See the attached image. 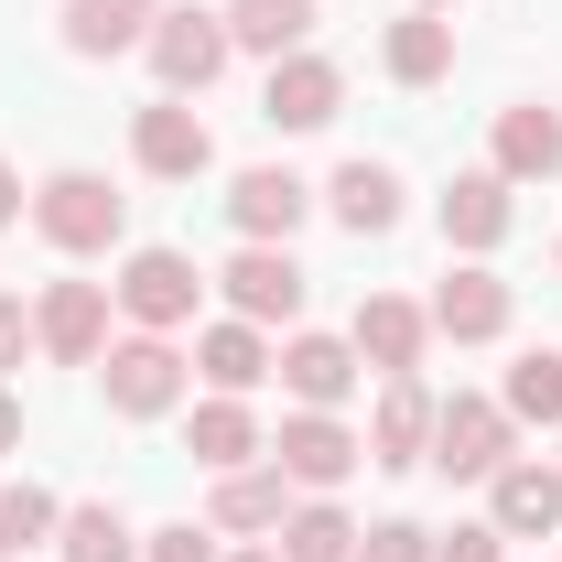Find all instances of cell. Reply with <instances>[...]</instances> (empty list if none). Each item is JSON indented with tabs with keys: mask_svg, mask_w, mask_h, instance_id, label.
Returning a JSON list of instances; mask_svg holds the SVG:
<instances>
[{
	"mask_svg": "<svg viewBox=\"0 0 562 562\" xmlns=\"http://www.w3.org/2000/svg\"><path fill=\"white\" fill-rule=\"evenodd\" d=\"M379 66L401 76V87H443V76H454V22H443V11H401V22L379 33Z\"/></svg>",
	"mask_w": 562,
	"mask_h": 562,
	"instance_id": "603a6c76",
	"label": "cell"
},
{
	"mask_svg": "<svg viewBox=\"0 0 562 562\" xmlns=\"http://www.w3.org/2000/svg\"><path fill=\"white\" fill-rule=\"evenodd\" d=\"M140 562H216V530L173 519V530H151V541H140Z\"/></svg>",
	"mask_w": 562,
	"mask_h": 562,
	"instance_id": "1f68e13d",
	"label": "cell"
},
{
	"mask_svg": "<svg viewBox=\"0 0 562 562\" xmlns=\"http://www.w3.org/2000/svg\"><path fill=\"white\" fill-rule=\"evenodd\" d=\"M443 249H465V260H487L497 238H508V227H519V184H508V173H454V184H443Z\"/></svg>",
	"mask_w": 562,
	"mask_h": 562,
	"instance_id": "7c38bea8",
	"label": "cell"
},
{
	"mask_svg": "<svg viewBox=\"0 0 562 562\" xmlns=\"http://www.w3.org/2000/svg\"><path fill=\"white\" fill-rule=\"evenodd\" d=\"M357 562H432V530L422 519H379V530H357Z\"/></svg>",
	"mask_w": 562,
	"mask_h": 562,
	"instance_id": "f546056e",
	"label": "cell"
},
{
	"mask_svg": "<svg viewBox=\"0 0 562 562\" xmlns=\"http://www.w3.org/2000/svg\"><path fill=\"white\" fill-rule=\"evenodd\" d=\"M55 530H66V497H55V487H33V476L0 487V552H11V562H33Z\"/></svg>",
	"mask_w": 562,
	"mask_h": 562,
	"instance_id": "83f0119b",
	"label": "cell"
},
{
	"mask_svg": "<svg viewBox=\"0 0 562 562\" xmlns=\"http://www.w3.org/2000/svg\"><path fill=\"white\" fill-rule=\"evenodd\" d=\"M33 347L55 357V368H98V357H109V281H44Z\"/></svg>",
	"mask_w": 562,
	"mask_h": 562,
	"instance_id": "ba28073f",
	"label": "cell"
},
{
	"mask_svg": "<svg viewBox=\"0 0 562 562\" xmlns=\"http://www.w3.org/2000/svg\"><path fill=\"white\" fill-rule=\"evenodd\" d=\"M33 357V314H22V292H0V379Z\"/></svg>",
	"mask_w": 562,
	"mask_h": 562,
	"instance_id": "d6a6232c",
	"label": "cell"
},
{
	"mask_svg": "<svg viewBox=\"0 0 562 562\" xmlns=\"http://www.w3.org/2000/svg\"><path fill=\"white\" fill-rule=\"evenodd\" d=\"M109 303L131 314L140 336H173V325H195V303H206V271L184 260V249H131L120 281H109Z\"/></svg>",
	"mask_w": 562,
	"mask_h": 562,
	"instance_id": "277c9868",
	"label": "cell"
},
{
	"mask_svg": "<svg viewBox=\"0 0 562 562\" xmlns=\"http://www.w3.org/2000/svg\"><path fill=\"white\" fill-rule=\"evenodd\" d=\"M412 11H454V0H412Z\"/></svg>",
	"mask_w": 562,
	"mask_h": 562,
	"instance_id": "d590c367",
	"label": "cell"
},
{
	"mask_svg": "<svg viewBox=\"0 0 562 562\" xmlns=\"http://www.w3.org/2000/svg\"><path fill=\"white\" fill-rule=\"evenodd\" d=\"M508 184H552L562 173V109H497V162Z\"/></svg>",
	"mask_w": 562,
	"mask_h": 562,
	"instance_id": "cb8c5ba5",
	"label": "cell"
},
{
	"mask_svg": "<svg viewBox=\"0 0 562 562\" xmlns=\"http://www.w3.org/2000/svg\"><path fill=\"white\" fill-rule=\"evenodd\" d=\"M325 206H336V227H347V238H390V227H401V173L357 151V162H336Z\"/></svg>",
	"mask_w": 562,
	"mask_h": 562,
	"instance_id": "d6986e66",
	"label": "cell"
},
{
	"mask_svg": "<svg viewBox=\"0 0 562 562\" xmlns=\"http://www.w3.org/2000/svg\"><path fill=\"white\" fill-rule=\"evenodd\" d=\"M216 292H227V314H238V325H260V336H271V325L303 314V260L271 249V238H238V260L216 271Z\"/></svg>",
	"mask_w": 562,
	"mask_h": 562,
	"instance_id": "52a82bcc",
	"label": "cell"
},
{
	"mask_svg": "<svg viewBox=\"0 0 562 562\" xmlns=\"http://www.w3.org/2000/svg\"><path fill=\"white\" fill-rule=\"evenodd\" d=\"M227 216H238V238H271V249H292V227L314 216V184H303V173H281V162H249V173L227 184Z\"/></svg>",
	"mask_w": 562,
	"mask_h": 562,
	"instance_id": "2e32d148",
	"label": "cell"
},
{
	"mask_svg": "<svg viewBox=\"0 0 562 562\" xmlns=\"http://www.w3.org/2000/svg\"><path fill=\"white\" fill-rule=\"evenodd\" d=\"M271 465L292 476V497H336L357 465H368V443H357L336 412H292V422L271 432Z\"/></svg>",
	"mask_w": 562,
	"mask_h": 562,
	"instance_id": "8992f818",
	"label": "cell"
},
{
	"mask_svg": "<svg viewBox=\"0 0 562 562\" xmlns=\"http://www.w3.org/2000/svg\"><path fill=\"white\" fill-rule=\"evenodd\" d=\"M184 379H195V357L173 347V336H109V357H98V390H109V412L120 422H162L173 401H184Z\"/></svg>",
	"mask_w": 562,
	"mask_h": 562,
	"instance_id": "7a4b0ae2",
	"label": "cell"
},
{
	"mask_svg": "<svg viewBox=\"0 0 562 562\" xmlns=\"http://www.w3.org/2000/svg\"><path fill=\"white\" fill-rule=\"evenodd\" d=\"M432 562H508V530H497V519H454V530L432 541Z\"/></svg>",
	"mask_w": 562,
	"mask_h": 562,
	"instance_id": "4dcf8cb0",
	"label": "cell"
},
{
	"mask_svg": "<svg viewBox=\"0 0 562 562\" xmlns=\"http://www.w3.org/2000/svg\"><path fill=\"white\" fill-rule=\"evenodd\" d=\"M422 314H432V336H454V347H497L519 303H508V281H497L487 260H465V271H443V292H432Z\"/></svg>",
	"mask_w": 562,
	"mask_h": 562,
	"instance_id": "8fae6325",
	"label": "cell"
},
{
	"mask_svg": "<svg viewBox=\"0 0 562 562\" xmlns=\"http://www.w3.org/2000/svg\"><path fill=\"white\" fill-rule=\"evenodd\" d=\"M432 412H443V401H432L422 379H390L379 412H368V432H357L368 465H422V454H432Z\"/></svg>",
	"mask_w": 562,
	"mask_h": 562,
	"instance_id": "ac0fdd59",
	"label": "cell"
},
{
	"mask_svg": "<svg viewBox=\"0 0 562 562\" xmlns=\"http://www.w3.org/2000/svg\"><path fill=\"white\" fill-rule=\"evenodd\" d=\"M55 552H66V562H140V530L120 519V508H109V497H87V508H66Z\"/></svg>",
	"mask_w": 562,
	"mask_h": 562,
	"instance_id": "4316f807",
	"label": "cell"
},
{
	"mask_svg": "<svg viewBox=\"0 0 562 562\" xmlns=\"http://www.w3.org/2000/svg\"><path fill=\"white\" fill-rule=\"evenodd\" d=\"M151 11L162 0H66V55H87V66L131 55V44H151Z\"/></svg>",
	"mask_w": 562,
	"mask_h": 562,
	"instance_id": "7402d4cb",
	"label": "cell"
},
{
	"mask_svg": "<svg viewBox=\"0 0 562 562\" xmlns=\"http://www.w3.org/2000/svg\"><path fill=\"white\" fill-rule=\"evenodd\" d=\"M216 11H227V44H238V55H303V44H314V0H216Z\"/></svg>",
	"mask_w": 562,
	"mask_h": 562,
	"instance_id": "d4e9b609",
	"label": "cell"
},
{
	"mask_svg": "<svg viewBox=\"0 0 562 562\" xmlns=\"http://www.w3.org/2000/svg\"><path fill=\"white\" fill-rule=\"evenodd\" d=\"M281 519H292V476H281L271 454L260 465H227L216 497H206V530H238V541H271Z\"/></svg>",
	"mask_w": 562,
	"mask_h": 562,
	"instance_id": "e0dca14e",
	"label": "cell"
},
{
	"mask_svg": "<svg viewBox=\"0 0 562 562\" xmlns=\"http://www.w3.org/2000/svg\"><path fill=\"white\" fill-rule=\"evenodd\" d=\"M497 401H508V422H562V347H530Z\"/></svg>",
	"mask_w": 562,
	"mask_h": 562,
	"instance_id": "f1b7e54d",
	"label": "cell"
},
{
	"mask_svg": "<svg viewBox=\"0 0 562 562\" xmlns=\"http://www.w3.org/2000/svg\"><path fill=\"white\" fill-rule=\"evenodd\" d=\"M336 109H347V76L325 66L314 44H303V55H281L271 87H260V120H271V131H325Z\"/></svg>",
	"mask_w": 562,
	"mask_h": 562,
	"instance_id": "5bb4252c",
	"label": "cell"
},
{
	"mask_svg": "<svg viewBox=\"0 0 562 562\" xmlns=\"http://www.w3.org/2000/svg\"><path fill=\"white\" fill-rule=\"evenodd\" d=\"M271 379L292 390V412H347V390H357V347H347V336H281Z\"/></svg>",
	"mask_w": 562,
	"mask_h": 562,
	"instance_id": "9a60e30c",
	"label": "cell"
},
{
	"mask_svg": "<svg viewBox=\"0 0 562 562\" xmlns=\"http://www.w3.org/2000/svg\"><path fill=\"white\" fill-rule=\"evenodd\" d=\"M357 368H379V379H422V347H432V314H422L412 292H368L347 325Z\"/></svg>",
	"mask_w": 562,
	"mask_h": 562,
	"instance_id": "30bf717a",
	"label": "cell"
},
{
	"mask_svg": "<svg viewBox=\"0 0 562 562\" xmlns=\"http://www.w3.org/2000/svg\"><path fill=\"white\" fill-rule=\"evenodd\" d=\"M11 443H22V401L0 390V454H11Z\"/></svg>",
	"mask_w": 562,
	"mask_h": 562,
	"instance_id": "e575fe53",
	"label": "cell"
},
{
	"mask_svg": "<svg viewBox=\"0 0 562 562\" xmlns=\"http://www.w3.org/2000/svg\"><path fill=\"white\" fill-rule=\"evenodd\" d=\"M131 162L151 173V184H195V173L216 162V131L195 120V98H151V109L131 120Z\"/></svg>",
	"mask_w": 562,
	"mask_h": 562,
	"instance_id": "9c48e42d",
	"label": "cell"
},
{
	"mask_svg": "<svg viewBox=\"0 0 562 562\" xmlns=\"http://www.w3.org/2000/svg\"><path fill=\"white\" fill-rule=\"evenodd\" d=\"M487 519L508 530V541H552V530H562V465L508 454V465L487 476Z\"/></svg>",
	"mask_w": 562,
	"mask_h": 562,
	"instance_id": "4fadbf2b",
	"label": "cell"
},
{
	"mask_svg": "<svg viewBox=\"0 0 562 562\" xmlns=\"http://www.w3.org/2000/svg\"><path fill=\"white\" fill-rule=\"evenodd\" d=\"M508 454H519V422H508V401L454 390V401L432 412V454H422V465H443V476H476V487H487Z\"/></svg>",
	"mask_w": 562,
	"mask_h": 562,
	"instance_id": "5b68a950",
	"label": "cell"
},
{
	"mask_svg": "<svg viewBox=\"0 0 562 562\" xmlns=\"http://www.w3.org/2000/svg\"><path fill=\"white\" fill-rule=\"evenodd\" d=\"M281 562H357V519L336 508V497H292V519L271 530Z\"/></svg>",
	"mask_w": 562,
	"mask_h": 562,
	"instance_id": "484cf974",
	"label": "cell"
},
{
	"mask_svg": "<svg viewBox=\"0 0 562 562\" xmlns=\"http://www.w3.org/2000/svg\"><path fill=\"white\" fill-rule=\"evenodd\" d=\"M271 336H260V325H238V314H227V325H206V336H195V379H206V390H227V401H249V390H260V379H271Z\"/></svg>",
	"mask_w": 562,
	"mask_h": 562,
	"instance_id": "44dd1931",
	"label": "cell"
},
{
	"mask_svg": "<svg viewBox=\"0 0 562 562\" xmlns=\"http://www.w3.org/2000/svg\"><path fill=\"white\" fill-rule=\"evenodd\" d=\"M184 443H195V465H206V476H227V465H260V454H271L260 412H249V401H227V390H216V401H195Z\"/></svg>",
	"mask_w": 562,
	"mask_h": 562,
	"instance_id": "ffe728a7",
	"label": "cell"
},
{
	"mask_svg": "<svg viewBox=\"0 0 562 562\" xmlns=\"http://www.w3.org/2000/svg\"><path fill=\"white\" fill-rule=\"evenodd\" d=\"M0 562H11V552H0Z\"/></svg>",
	"mask_w": 562,
	"mask_h": 562,
	"instance_id": "74e56055",
	"label": "cell"
},
{
	"mask_svg": "<svg viewBox=\"0 0 562 562\" xmlns=\"http://www.w3.org/2000/svg\"><path fill=\"white\" fill-rule=\"evenodd\" d=\"M238 562H281V552H238Z\"/></svg>",
	"mask_w": 562,
	"mask_h": 562,
	"instance_id": "8d00e7d4",
	"label": "cell"
},
{
	"mask_svg": "<svg viewBox=\"0 0 562 562\" xmlns=\"http://www.w3.org/2000/svg\"><path fill=\"white\" fill-rule=\"evenodd\" d=\"M33 227H44L66 260H109V249H120V227H131V195H109V173L66 162V173H44V184H33Z\"/></svg>",
	"mask_w": 562,
	"mask_h": 562,
	"instance_id": "6da1fadb",
	"label": "cell"
},
{
	"mask_svg": "<svg viewBox=\"0 0 562 562\" xmlns=\"http://www.w3.org/2000/svg\"><path fill=\"white\" fill-rule=\"evenodd\" d=\"M151 76H162V98H206L216 76H227V11H195V0H173V11H151Z\"/></svg>",
	"mask_w": 562,
	"mask_h": 562,
	"instance_id": "3957f363",
	"label": "cell"
},
{
	"mask_svg": "<svg viewBox=\"0 0 562 562\" xmlns=\"http://www.w3.org/2000/svg\"><path fill=\"white\" fill-rule=\"evenodd\" d=\"M11 216H22V173L0 162V227H11Z\"/></svg>",
	"mask_w": 562,
	"mask_h": 562,
	"instance_id": "836d02e7",
	"label": "cell"
}]
</instances>
